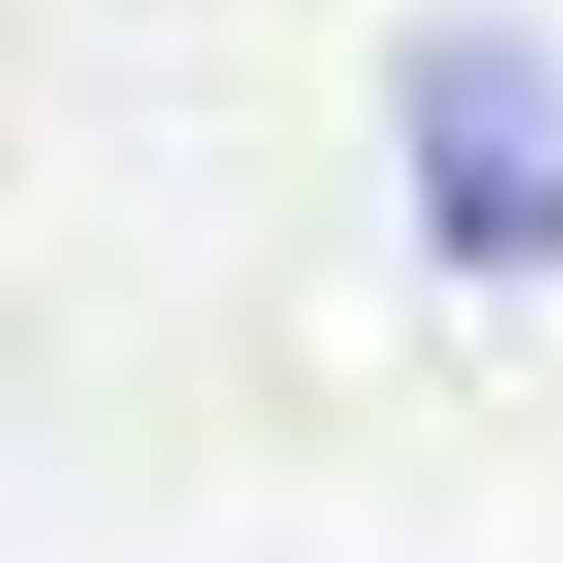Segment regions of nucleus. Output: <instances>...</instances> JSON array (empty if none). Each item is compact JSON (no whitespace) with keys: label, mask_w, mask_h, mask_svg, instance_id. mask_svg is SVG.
<instances>
[{"label":"nucleus","mask_w":563,"mask_h":563,"mask_svg":"<svg viewBox=\"0 0 563 563\" xmlns=\"http://www.w3.org/2000/svg\"><path fill=\"white\" fill-rule=\"evenodd\" d=\"M409 221L464 288L563 276V45L508 12H453L398 56Z\"/></svg>","instance_id":"f257e3e1"}]
</instances>
